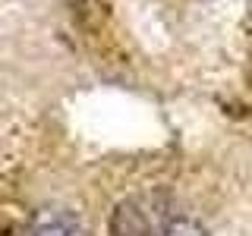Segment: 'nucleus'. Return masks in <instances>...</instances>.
<instances>
[{
  "label": "nucleus",
  "mask_w": 252,
  "mask_h": 236,
  "mask_svg": "<svg viewBox=\"0 0 252 236\" xmlns=\"http://www.w3.org/2000/svg\"><path fill=\"white\" fill-rule=\"evenodd\" d=\"M164 236H208V233H205L195 220H173V224H167Z\"/></svg>",
  "instance_id": "obj_3"
},
{
  "label": "nucleus",
  "mask_w": 252,
  "mask_h": 236,
  "mask_svg": "<svg viewBox=\"0 0 252 236\" xmlns=\"http://www.w3.org/2000/svg\"><path fill=\"white\" fill-rule=\"evenodd\" d=\"M167 227H158L155 211L142 202H126L114 214V236H164Z\"/></svg>",
  "instance_id": "obj_1"
},
{
  "label": "nucleus",
  "mask_w": 252,
  "mask_h": 236,
  "mask_svg": "<svg viewBox=\"0 0 252 236\" xmlns=\"http://www.w3.org/2000/svg\"><path fill=\"white\" fill-rule=\"evenodd\" d=\"M32 236H82V230H79L73 214H54V217L41 220Z\"/></svg>",
  "instance_id": "obj_2"
}]
</instances>
